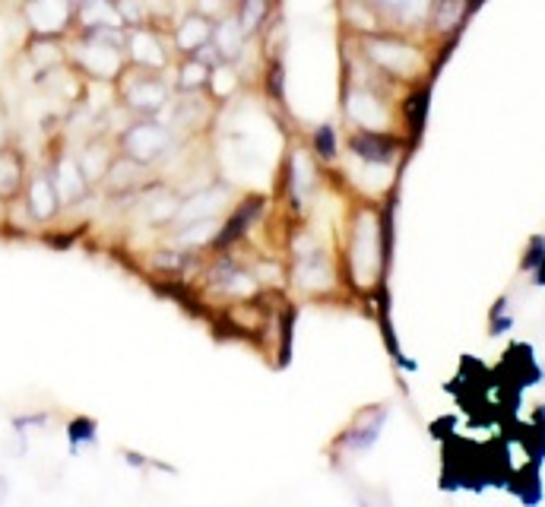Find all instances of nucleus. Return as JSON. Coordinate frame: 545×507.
<instances>
[{"instance_id": "f03ea898", "label": "nucleus", "mask_w": 545, "mask_h": 507, "mask_svg": "<svg viewBox=\"0 0 545 507\" xmlns=\"http://www.w3.org/2000/svg\"><path fill=\"white\" fill-rule=\"evenodd\" d=\"M67 64L92 83H115L127 67L124 29L105 32H70L64 39Z\"/></svg>"}, {"instance_id": "7c9ffc66", "label": "nucleus", "mask_w": 545, "mask_h": 507, "mask_svg": "<svg viewBox=\"0 0 545 507\" xmlns=\"http://www.w3.org/2000/svg\"><path fill=\"white\" fill-rule=\"evenodd\" d=\"M7 495H10V482H7V476H0V504L7 501Z\"/></svg>"}, {"instance_id": "bb28decb", "label": "nucleus", "mask_w": 545, "mask_h": 507, "mask_svg": "<svg viewBox=\"0 0 545 507\" xmlns=\"http://www.w3.org/2000/svg\"><path fill=\"white\" fill-rule=\"evenodd\" d=\"M514 327V317L507 314V298H498V305L492 308V321H488V333L492 336H501Z\"/></svg>"}, {"instance_id": "393cba45", "label": "nucleus", "mask_w": 545, "mask_h": 507, "mask_svg": "<svg viewBox=\"0 0 545 507\" xmlns=\"http://www.w3.org/2000/svg\"><path fill=\"white\" fill-rule=\"evenodd\" d=\"M305 146H308V153L314 156V162L321 165V168L336 165V159H340V149H343L340 134H336L333 124H317L308 134Z\"/></svg>"}, {"instance_id": "4be33fe9", "label": "nucleus", "mask_w": 545, "mask_h": 507, "mask_svg": "<svg viewBox=\"0 0 545 507\" xmlns=\"http://www.w3.org/2000/svg\"><path fill=\"white\" fill-rule=\"evenodd\" d=\"M210 64H203L197 54H184V58H175L168 77H172L175 92H206V83H210Z\"/></svg>"}, {"instance_id": "9d476101", "label": "nucleus", "mask_w": 545, "mask_h": 507, "mask_svg": "<svg viewBox=\"0 0 545 507\" xmlns=\"http://www.w3.org/2000/svg\"><path fill=\"white\" fill-rule=\"evenodd\" d=\"M387 419H390V406H384V403L365 406V409L359 412V416H355V419L340 431V435L333 438L330 454H333V457H349V460L368 454V450L381 441Z\"/></svg>"}, {"instance_id": "aec40b11", "label": "nucleus", "mask_w": 545, "mask_h": 507, "mask_svg": "<svg viewBox=\"0 0 545 507\" xmlns=\"http://www.w3.org/2000/svg\"><path fill=\"white\" fill-rule=\"evenodd\" d=\"M232 13L238 26L244 29V35L257 39L279 16V0H232Z\"/></svg>"}, {"instance_id": "a211bd4d", "label": "nucleus", "mask_w": 545, "mask_h": 507, "mask_svg": "<svg viewBox=\"0 0 545 507\" xmlns=\"http://www.w3.org/2000/svg\"><path fill=\"white\" fill-rule=\"evenodd\" d=\"M26 178H29V159L20 146L13 140L0 146V203H13L20 200L23 187H26Z\"/></svg>"}, {"instance_id": "423d86ee", "label": "nucleus", "mask_w": 545, "mask_h": 507, "mask_svg": "<svg viewBox=\"0 0 545 507\" xmlns=\"http://www.w3.org/2000/svg\"><path fill=\"white\" fill-rule=\"evenodd\" d=\"M289 260V289L305 298V302H317V298H330L343 286V267L333 248L321 244L308 254L286 257Z\"/></svg>"}, {"instance_id": "2eb2a0df", "label": "nucleus", "mask_w": 545, "mask_h": 507, "mask_svg": "<svg viewBox=\"0 0 545 507\" xmlns=\"http://www.w3.org/2000/svg\"><path fill=\"white\" fill-rule=\"evenodd\" d=\"M210 39H213V16L200 13L197 7L184 10L178 20L172 23L175 58H184V54H197Z\"/></svg>"}, {"instance_id": "a878e982", "label": "nucleus", "mask_w": 545, "mask_h": 507, "mask_svg": "<svg viewBox=\"0 0 545 507\" xmlns=\"http://www.w3.org/2000/svg\"><path fill=\"white\" fill-rule=\"evenodd\" d=\"M67 444H70V454L73 457L86 454V450H96L99 447V425H96V419L73 416L67 422Z\"/></svg>"}, {"instance_id": "c756f323", "label": "nucleus", "mask_w": 545, "mask_h": 507, "mask_svg": "<svg viewBox=\"0 0 545 507\" xmlns=\"http://www.w3.org/2000/svg\"><path fill=\"white\" fill-rule=\"evenodd\" d=\"M124 460L134 466V469H146L149 466V460L143 454H137V450H124Z\"/></svg>"}, {"instance_id": "ddd939ff", "label": "nucleus", "mask_w": 545, "mask_h": 507, "mask_svg": "<svg viewBox=\"0 0 545 507\" xmlns=\"http://www.w3.org/2000/svg\"><path fill=\"white\" fill-rule=\"evenodd\" d=\"M20 200L26 206L29 219L35 222V229H48V225H54L64 216V203L58 197V187L51 181L48 165L29 168V178H26Z\"/></svg>"}, {"instance_id": "5701e85b", "label": "nucleus", "mask_w": 545, "mask_h": 507, "mask_svg": "<svg viewBox=\"0 0 545 507\" xmlns=\"http://www.w3.org/2000/svg\"><path fill=\"white\" fill-rule=\"evenodd\" d=\"M244 89V73L241 64L222 61L210 70V83H206V96H210L216 105H229L238 92Z\"/></svg>"}, {"instance_id": "20e7f679", "label": "nucleus", "mask_w": 545, "mask_h": 507, "mask_svg": "<svg viewBox=\"0 0 545 507\" xmlns=\"http://www.w3.org/2000/svg\"><path fill=\"white\" fill-rule=\"evenodd\" d=\"M175 99V86L168 73L143 70L127 64L115 80V105L127 111V118H159Z\"/></svg>"}, {"instance_id": "c85d7f7f", "label": "nucleus", "mask_w": 545, "mask_h": 507, "mask_svg": "<svg viewBox=\"0 0 545 507\" xmlns=\"http://www.w3.org/2000/svg\"><path fill=\"white\" fill-rule=\"evenodd\" d=\"M13 140V124H10V108L4 102V96H0V146Z\"/></svg>"}, {"instance_id": "2f4dec72", "label": "nucleus", "mask_w": 545, "mask_h": 507, "mask_svg": "<svg viewBox=\"0 0 545 507\" xmlns=\"http://www.w3.org/2000/svg\"><path fill=\"white\" fill-rule=\"evenodd\" d=\"M73 4H80V0H73Z\"/></svg>"}, {"instance_id": "1a4fd4ad", "label": "nucleus", "mask_w": 545, "mask_h": 507, "mask_svg": "<svg viewBox=\"0 0 545 507\" xmlns=\"http://www.w3.org/2000/svg\"><path fill=\"white\" fill-rule=\"evenodd\" d=\"M238 187L225 178H213L200 187H191L187 194H181L178 203V213L172 219V225H184V222H194V219H210V216H225L235 206L238 200ZM168 225V229H172Z\"/></svg>"}, {"instance_id": "0eeeda50", "label": "nucleus", "mask_w": 545, "mask_h": 507, "mask_svg": "<svg viewBox=\"0 0 545 507\" xmlns=\"http://www.w3.org/2000/svg\"><path fill=\"white\" fill-rule=\"evenodd\" d=\"M124 54H127V64L143 67V70L168 73L175 64L172 20L146 16V20L127 23V29H124Z\"/></svg>"}, {"instance_id": "6ab92c4d", "label": "nucleus", "mask_w": 545, "mask_h": 507, "mask_svg": "<svg viewBox=\"0 0 545 507\" xmlns=\"http://www.w3.org/2000/svg\"><path fill=\"white\" fill-rule=\"evenodd\" d=\"M210 42L219 51V58L232 61V64H241L244 54H248V48L254 45V39H248L244 29L238 26L232 10H225L222 16H216V20H213V39Z\"/></svg>"}, {"instance_id": "7ed1b4c3", "label": "nucleus", "mask_w": 545, "mask_h": 507, "mask_svg": "<svg viewBox=\"0 0 545 507\" xmlns=\"http://www.w3.org/2000/svg\"><path fill=\"white\" fill-rule=\"evenodd\" d=\"M355 48H359L362 58L381 73L384 80L393 83H412L425 73V54L422 48L412 45L406 35L400 32H368V35H355Z\"/></svg>"}, {"instance_id": "f8f14e48", "label": "nucleus", "mask_w": 545, "mask_h": 507, "mask_svg": "<svg viewBox=\"0 0 545 507\" xmlns=\"http://www.w3.org/2000/svg\"><path fill=\"white\" fill-rule=\"evenodd\" d=\"M20 20L26 26V35H39V39H67L73 32V13L77 4L73 0H20Z\"/></svg>"}, {"instance_id": "cd10ccee", "label": "nucleus", "mask_w": 545, "mask_h": 507, "mask_svg": "<svg viewBox=\"0 0 545 507\" xmlns=\"http://www.w3.org/2000/svg\"><path fill=\"white\" fill-rule=\"evenodd\" d=\"M545 260V238H533V248L523 257V270H536V264Z\"/></svg>"}, {"instance_id": "4468645a", "label": "nucleus", "mask_w": 545, "mask_h": 507, "mask_svg": "<svg viewBox=\"0 0 545 507\" xmlns=\"http://www.w3.org/2000/svg\"><path fill=\"white\" fill-rule=\"evenodd\" d=\"M222 229V216H210V219H194L184 225H172V229L162 232V241H168L172 248L187 251V254H206L216 244Z\"/></svg>"}, {"instance_id": "dca6fc26", "label": "nucleus", "mask_w": 545, "mask_h": 507, "mask_svg": "<svg viewBox=\"0 0 545 507\" xmlns=\"http://www.w3.org/2000/svg\"><path fill=\"white\" fill-rule=\"evenodd\" d=\"M127 29V16L118 0H80L73 13V32H105Z\"/></svg>"}, {"instance_id": "412c9836", "label": "nucleus", "mask_w": 545, "mask_h": 507, "mask_svg": "<svg viewBox=\"0 0 545 507\" xmlns=\"http://www.w3.org/2000/svg\"><path fill=\"white\" fill-rule=\"evenodd\" d=\"M251 273L263 292H286L289 289V260L283 254H254L248 260Z\"/></svg>"}, {"instance_id": "9b49d317", "label": "nucleus", "mask_w": 545, "mask_h": 507, "mask_svg": "<svg viewBox=\"0 0 545 507\" xmlns=\"http://www.w3.org/2000/svg\"><path fill=\"white\" fill-rule=\"evenodd\" d=\"M48 172H51V181L54 187H58V197L64 203V213L67 210H77V206H83L92 194H96V187H92L83 175V168L77 162V153L73 149H67L61 140L51 146V156L45 159Z\"/></svg>"}, {"instance_id": "6e6552de", "label": "nucleus", "mask_w": 545, "mask_h": 507, "mask_svg": "<svg viewBox=\"0 0 545 507\" xmlns=\"http://www.w3.org/2000/svg\"><path fill=\"white\" fill-rule=\"evenodd\" d=\"M346 156L362 165V168H393L400 165L403 159V140L393 134V130H359V127H349L346 130V140H343Z\"/></svg>"}, {"instance_id": "f3484780", "label": "nucleus", "mask_w": 545, "mask_h": 507, "mask_svg": "<svg viewBox=\"0 0 545 507\" xmlns=\"http://www.w3.org/2000/svg\"><path fill=\"white\" fill-rule=\"evenodd\" d=\"M77 153V162L83 168V175L92 187H99V181L105 178V172L111 168L118 156V146H115V134H92L80 149H73Z\"/></svg>"}, {"instance_id": "f257e3e1", "label": "nucleus", "mask_w": 545, "mask_h": 507, "mask_svg": "<svg viewBox=\"0 0 545 507\" xmlns=\"http://www.w3.org/2000/svg\"><path fill=\"white\" fill-rule=\"evenodd\" d=\"M387 264V225L371 200H355L346 213V235L340 248L343 283L355 292H374L384 279Z\"/></svg>"}, {"instance_id": "39448f33", "label": "nucleus", "mask_w": 545, "mask_h": 507, "mask_svg": "<svg viewBox=\"0 0 545 507\" xmlns=\"http://www.w3.org/2000/svg\"><path fill=\"white\" fill-rule=\"evenodd\" d=\"M115 146L121 156L134 159L137 165L153 172L165 159L175 156L181 140L175 134V127L159 115V118H130L124 127L115 130Z\"/></svg>"}, {"instance_id": "b1692460", "label": "nucleus", "mask_w": 545, "mask_h": 507, "mask_svg": "<svg viewBox=\"0 0 545 507\" xmlns=\"http://www.w3.org/2000/svg\"><path fill=\"white\" fill-rule=\"evenodd\" d=\"M469 10H473V0H431L428 23L438 35H454L466 23Z\"/></svg>"}]
</instances>
